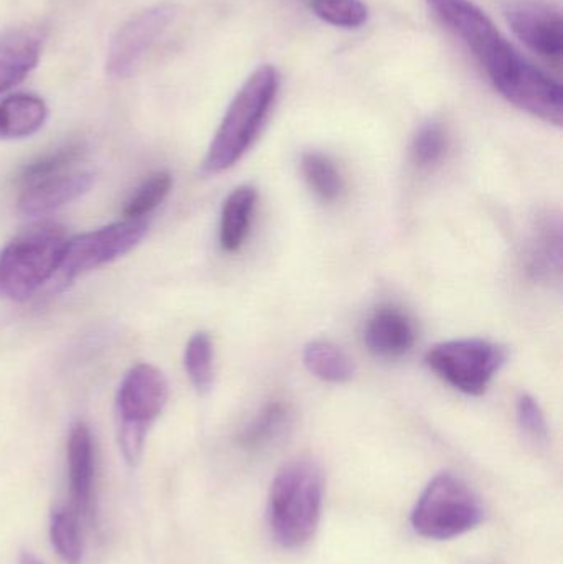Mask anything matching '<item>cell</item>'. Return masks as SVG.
Returning <instances> with one entry per match:
<instances>
[{
  "label": "cell",
  "mask_w": 563,
  "mask_h": 564,
  "mask_svg": "<svg viewBox=\"0 0 563 564\" xmlns=\"http://www.w3.org/2000/svg\"><path fill=\"white\" fill-rule=\"evenodd\" d=\"M450 29L468 45L506 101L549 124L562 126L561 83L521 55L476 3L456 10Z\"/></svg>",
  "instance_id": "1"
},
{
  "label": "cell",
  "mask_w": 563,
  "mask_h": 564,
  "mask_svg": "<svg viewBox=\"0 0 563 564\" xmlns=\"http://www.w3.org/2000/svg\"><path fill=\"white\" fill-rule=\"evenodd\" d=\"M280 73L274 66L261 65L248 76L228 105L224 119L212 139L202 162V174L227 172L245 158L257 142L280 93Z\"/></svg>",
  "instance_id": "2"
},
{
  "label": "cell",
  "mask_w": 563,
  "mask_h": 564,
  "mask_svg": "<svg viewBox=\"0 0 563 564\" xmlns=\"http://www.w3.org/2000/svg\"><path fill=\"white\" fill-rule=\"evenodd\" d=\"M324 477L316 460L301 457L281 467L268 497V525L278 545H307L316 535L323 510Z\"/></svg>",
  "instance_id": "3"
},
{
  "label": "cell",
  "mask_w": 563,
  "mask_h": 564,
  "mask_svg": "<svg viewBox=\"0 0 563 564\" xmlns=\"http://www.w3.org/2000/svg\"><path fill=\"white\" fill-rule=\"evenodd\" d=\"M65 230L42 224L17 235L0 251V297L26 301L58 273L65 253Z\"/></svg>",
  "instance_id": "4"
},
{
  "label": "cell",
  "mask_w": 563,
  "mask_h": 564,
  "mask_svg": "<svg viewBox=\"0 0 563 564\" xmlns=\"http://www.w3.org/2000/svg\"><path fill=\"white\" fill-rule=\"evenodd\" d=\"M485 519L481 499L452 473L430 480L416 500L412 527L429 540H452L475 530Z\"/></svg>",
  "instance_id": "5"
},
{
  "label": "cell",
  "mask_w": 563,
  "mask_h": 564,
  "mask_svg": "<svg viewBox=\"0 0 563 564\" xmlns=\"http://www.w3.org/2000/svg\"><path fill=\"white\" fill-rule=\"evenodd\" d=\"M167 400V380L152 365H136L122 378L116 397V416L119 446L129 464L138 463L149 427L161 416Z\"/></svg>",
  "instance_id": "6"
},
{
  "label": "cell",
  "mask_w": 563,
  "mask_h": 564,
  "mask_svg": "<svg viewBox=\"0 0 563 564\" xmlns=\"http://www.w3.org/2000/svg\"><path fill=\"white\" fill-rule=\"evenodd\" d=\"M506 360V347L485 338L440 341L425 355L430 370L435 371L450 387L469 397L485 394Z\"/></svg>",
  "instance_id": "7"
},
{
  "label": "cell",
  "mask_w": 563,
  "mask_h": 564,
  "mask_svg": "<svg viewBox=\"0 0 563 564\" xmlns=\"http://www.w3.org/2000/svg\"><path fill=\"white\" fill-rule=\"evenodd\" d=\"M148 230V221L126 218L108 227L72 238L66 241L65 253L58 270L59 276L68 282L119 260L144 240Z\"/></svg>",
  "instance_id": "8"
},
{
  "label": "cell",
  "mask_w": 563,
  "mask_h": 564,
  "mask_svg": "<svg viewBox=\"0 0 563 564\" xmlns=\"http://www.w3.org/2000/svg\"><path fill=\"white\" fill-rule=\"evenodd\" d=\"M177 6L162 2L129 19L112 36L106 56V72L112 78H128L177 19Z\"/></svg>",
  "instance_id": "9"
},
{
  "label": "cell",
  "mask_w": 563,
  "mask_h": 564,
  "mask_svg": "<svg viewBox=\"0 0 563 564\" xmlns=\"http://www.w3.org/2000/svg\"><path fill=\"white\" fill-rule=\"evenodd\" d=\"M506 19L528 48L549 62L561 63L563 20L559 7L545 0H509Z\"/></svg>",
  "instance_id": "10"
},
{
  "label": "cell",
  "mask_w": 563,
  "mask_h": 564,
  "mask_svg": "<svg viewBox=\"0 0 563 564\" xmlns=\"http://www.w3.org/2000/svg\"><path fill=\"white\" fill-rule=\"evenodd\" d=\"M95 182V174L86 169L73 167L62 174L22 187L19 197L20 214L43 217L85 195Z\"/></svg>",
  "instance_id": "11"
},
{
  "label": "cell",
  "mask_w": 563,
  "mask_h": 564,
  "mask_svg": "<svg viewBox=\"0 0 563 564\" xmlns=\"http://www.w3.org/2000/svg\"><path fill=\"white\" fill-rule=\"evenodd\" d=\"M364 341L376 357L387 360L403 357L415 345V324L399 305H380L367 321Z\"/></svg>",
  "instance_id": "12"
},
{
  "label": "cell",
  "mask_w": 563,
  "mask_h": 564,
  "mask_svg": "<svg viewBox=\"0 0 563 564\" xmlns=\"http://www.w3.org/2000/svg\"><path fill=\"white\" fill-rule=\"evenodd\" d=\"M526 271L531 280L551 282L562 274L561 217L544 214L535 220L524 257Z\"/></svg>",
  "instance_id": "13"
},
{
  "label": "cell",
  "mask_w": 563,
  "mask_h": 564,
  "mask_svg": "<svg viewBox=\"0 0 563 564\" xmlns=\"http://www.w3.org/2000/svg\"><path fill=\"white\" fill-rule=\"evenodd\" d=\"M42 55V35L32 26L0 32V95L15 88L35 68Z\"/></svg>",
  "instance_id": "14"
},
{
  "label": "cell",
  "mask_w": 563,
  "mask_h": 564,
  "mask_svg": "<svg viewBox=\"0 0 563 564\" xmlns=\"http://www.w3.org/2000/svg\"><path fill=\"white\" fill-rule=\"evenodd\" d=\"M68 476L72 509L86 516L91 509L95 486V447L88 426L75 424L68 437Z\"/></svg>",
  "instance_id": "15"
},
{
  "label": "cell",
  "mask_w": 563,
  "mask_h": 564,
  "mask_svg": "<svg viewBox=\"0 0 563 564\" xmlns=\"http://www.w3.org/2000/svg\"><path fill=\"white\" fill-rule=\"evenodd\" d=\"M258 192L251 185L235 188L221 207L218 241L221 250L237 253L250 234L251 220L257 208Z\"/></svg>",
  "instance_id": "16"
},
{
  "label": "cell",
  "mask_w": 563,
  "mask_h": 564,
  "mask_svg": "<svg viewBox=\"0 0 563 564\" xmlns=\"http://www.w3.org/2000/svg\"><path fill=\"white\" fill-rule=\"evenodd\" d=\"M48 118V108L39 96L17 93L0 101V139L13 141L39 132Z\"/></svg>",
  "instance_id": "17"
},
{
  "label": "cell",
  "mask_w": 563,
  "mask_h": 564,
  "mask_svg": "<svg viewBox=\"0 0 563 564\" xmlns=\"http://www.w3.org/2000/svg\"><path fill=\"white\" fill-rule=\"evenodd\" d=\"M291 423L288 404L271 401L241 430L238 444L247 453H263L277 444L286 433Z\"/></svg>",
  "instance_id": "18"
},
{
  "label": "cell",
  "mask_w": 563,
  "mask_h": 564,
  "mask_svg": "<svg viewBox=\"0 0 563 564\" xmlns=\"http://www.w3.org/2000/svg\"><path fill=\"white\" fill-rule=\"evenodd\" d=\"M304 367L326 383L344 384L353 380L354 368L349 355L329 340H311L303 351Z\"/></svg>",
  "instance_id": "19"
},
{
  "label": "cell",
  "mask_w": 563,
  "mask_h": 564,
  "mask_svg": "<svg viewBox=\"0 0 563 564\" xmlns=\"http://www.w3.org/2000/svg\"><path fill=\"white\" fill-rule=\"evenodd\" d=\"M301 172L311 191L323 202H336L343 195L344 181L334 162L321 152H304Z\"/></svg>",
  "instance_id": "20"
},
{
  "label": "cell",
  "mask_w": 563,
  "mask_h": 564,
  "mask_svg": "<svg viewBox=\"0 0 563 564\" xmlns=\"http://www.w3.org/2000/svg\"><path fill=\"white\" fill-rule=\"evenodd\" d=\"M214 340L207 332H197L185 345V371L191 378L192 387L201 394L208 393L214 384Z\"/></svg>",
  "instance_id": "21"
},
{
  "label": "cell",
  "mask_w": 563,
  "mask_h": 564,
  "mask_svg": "<svg viewBox=\"0 0 563 564\" xmlns=\"http://www.w3.org/2000/svg\"><path fill=\"white\" fill-rule=\"evenodd\" d=\"M50 539L53 549L69 564H78L83 556L82 529L79 513L72 507L53 510L50 519Z\"/></svg>",
  "instance_id": "22"
},
{
  "label": "cell",
  "mask_w": 563,
  "mask_h": 564,
  "mask_svg": "<svg viewBox=\"0 0 563 564\" xmlns=\"http://www.w3.org/2000/svg\"><path fill=\"white\" fill-rule=\"evenodd\" d=\"M450 134L443 122L432 119L416 129L410 144V159L419 169H432L445 159Z\"/></svg>",
  "instance_id": "23"
},
{
  "label": "cell",
  "mask_w": 563,
  "mask_h": 564,
  "mask_svg": "<svg viewBox=\"0 0 563 564\" xmlns=\"http://www.w3.org/2000/svg\"><path fill=\"white\" fill-rule=\"evenodd\" d=\"M83 159V148L79 144H66L50 154L42 155L36 161L30 162L23 167L19 177L20 187L33 184V182L42 181L50 175L62 174L76 167Z\"/></svg>",
  "instance_id": "24"
},
{
  "label": "cell",
  "mask_w": 563,
  "mask_h": 564,
  "mask_svg": "<svg viewBox=\"0 0 563 564\" xmlns=\"http://www.w3.org/2000/svg\"><path fill=\"white\" fill-rule=\"evenodd\" d=\"M310 6L314 15L339 29H360L369 20V9L362 0H310Z\"/></svg>",
  "instance_id": "25"
},
{
  "label": "cell",
  "mask_w": 563,
  "mask_h": 564,
  "mask_svg": "<svg viewBox=\"0 0 563 564\" xmlns=\"http://www.w3.org/2000/svg\"><path fill=\"white\" fill-rule=\"evenodd\" d=\"M172 188V177L167 172H155L142 182L124 207L126 218L144 220L145 215L159 207Z\"/></svg>",
  "instance_id": "26"
},
{
  "label": "cell",
  "mask_w": 563,
  "mask_h": 564,
  "mask_svg": "<svg viewBox=\"0 0 563 564\" xmlns=\"http://www.w3.org/2000/svg\"><path fill=\"white\" fill-rule=\"evenodd\" d=\"M516 414H518L519 426L529 437L534 441L548 440V420L535 398L528 393L521 394L516 403Z\"/></svg>",
  "instance_id": "27"
},
{
  "label": "cell",
  "mask_w": 563,
  "mask_h": 564,
  "mask_svg": "<svg viewBox=\"0 0 563 564\" xmlns=\"http://www.w3.org/2000/svg\"><path fill=\"white\" fill-rule=\"evenodd\" d=\"M19 564H43L40 562L39 558H35V556L32 555V553L23 552L22 555H20Z\"/></svg>",
  "instance_id": "28"
}]
</instances>
